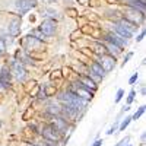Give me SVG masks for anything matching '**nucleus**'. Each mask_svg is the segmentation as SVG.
I'll return each instance as SVG.
<instances>
[{"mask_svg": "<svg viewBox=\"0 0 146 146\" xmlns=\"http://www.w3.org/2000/svg\"><path fill=\"white\" fill-rule=\"evenodd\" d=\"M21 44H22L23 50H25L27 53H29V51H41V50H42V47H44V45H42V41L34 38V36H31L29 34L22 40Z\"/></svg>", "mask_w": 146, "mask_h": 146, "instance_id": "1", "label": "nucleus"}, {"mask_svg": "<svg viewBox=\"0 0 146 146\" xmlns=\"http://www.w3.org/2000/svg\"><path fill=\"white\" fill-rule=\"evenodd\" d=\"M41 135L44 137V140H51V142H60L62 140V133H60L51 123L50 124H45L41 130Z\"/></svg>", "mask_w": 146, "mask_h": 146, "instance_id": "2", "label": "nucleus"}, {"mask_svg": "<svg viewBox=\"0 0 146 146\" xmlns=\"http://www.w3.org/2000/svg\"><path fill=\"white\" fill-rule=\"evenodd\" d=\"M10 72H12V75L16 78V80H19V82H23L27 79V69H25V66H23L22 63H19L18 60H12Z\"/></svg>", "mask_w": 146, "mask_h": 146, "instance_id": "3", "label": "nucleus"}, {"mask_svg": "<svg viewBox=\"0 0 146 146\" xmlns=\"http://www.w3.org/2000/svg\"><path fill=\"white\" fill-rule=\"evenodd\" d=\"M96 63H100L101 67L105 70V73L114 70L115 67V58L108 56V54H104V56H98V60H96Z\"/></svg>", "mask_w": 146, "mask_h": 146, "instance_id": "4", "label": "nucleus"}, {"mask_svg": "<svg viewBox=\"0 0 146 146\" xmlns=\"http://www.w3.org/2000/svg\"><path fill=\"white\" fill-rule=\"evenodd\" d=\"M105 42H111V44H114V45H117L118 48H121L123 50L124 47H127L129 45V40H124V38H121V36H118L117 34H114V32H108L107 35H105Z\"/></svg>", "mask_w": 146, "mask_h": 146, "instance_id": "5", "label": "nucleus"}, {"mask_svg": "<svg viewBox=\"0 0 146 146\" xmlns=\"http://www.w3.org/2000/svg\"><path fill=\"white\" fill-rule=\"evenodd\" d=\"M40 31L42 34H45L47 36H53L57 31V23L53 19H45L41 25H40Z\"/></svg>", "mask_w": 146, "mask_h": 146, "instance_id": "6", "label": "nucleus"}, {"mask_svg": "<svg viewBox=\"0 0 146 146\" xmlns=\"http://www.w3.org/2000/svg\"><path fill=\"white\" fill-rule=\"evenodd\" d=\"M10 79H12V72L7 66H3L0 69V88L7 89L10 86Z\"/></svg>", "mask_w": 146, "mask_h": 146, "instance_id": "7", "label": "nucleus"}, {"mask_svg": "<svg viewBox=\"0 0 146 146\" xmlns=\"http://www.w3.org/2000/svg\"><path fill=\"white\" fill-rule=\"evenodd\" d=\"M15 6H16L19 13L23 15V13H27L28 10H31L32 7L36 6V0H16Z\"/></svg>", "mask_w": 146, "mask_h": 146, "instance_id": "8", "label": "nucleus"}, {"mask_svg": "<svg viewBox=\"0 0 146 146\" xmlns=\"http://www.w3.org/2000/svg\"><path fill=\"white\" fill-rule=\"evenodd\" d=\"M51 124H53L60 133H62V136L66 135V131H67V129H69V121L64 120L63 117H60V115L53 117V123H51Z\"/></svg>", "mask_w": 146, "mask_h": 146, "instance_id": "9", "label": "nucleus"}, {"mask_svg": "<svg viewBox=\"0 0 146 146\" xmlns=\"http://www.w3.org/2000/svg\"><path fill=\"white\" fill-rule=\"evenodd\" d=\"M7 34L10 36H18L21 34V19L15 18L9 22V27H7Z\"/></svg>", "mask_w": 146, "mask_h": 146, "instance_id": "10", "label": "nucleus"}, {"mask_svg": "<svg viewBox=\"0 0 146 146\" xmlns=\"http://www.w3.org/2000/svg\"><path fill=\"white\" fill-rule=\"evenodd\" d=\"M111 28H113V32H114V34H117L118 36H121V38H124V40H129V38H131V36H133V32L127 31V29L123 28V27H120L117 22L113 23Z\"/></svg>", "mask_w": 146, "mask_h": 146, "instance_id": "11", "label": "nucleus"}, {"mask_svg": "<svg viewBox=\"0 0 146 146\" xmlns=\"http://www.w3.org/2000/svg\"><path fill=\"white\" fill-rule=\"evenodd\" d=\"M79 82L82 83V86H83V88L89 89L91 92H96V89H98V85H96L91 78H88L86 75H85V76H79Z\"/></svg>", "mask_w": 146, "mask_h": 146, "instance_id": "12", "label": "nucleus"}, {"mask_svg": "<svg viewBox=\"0 0 146 146\" xmlns=\"http://www.w3.org/2000/svg\"><path fill=\"white\" fill-rule=\"evenodd\" d=\"M105 45V48H107V54L108 56H111V57H114V58H117L120 54H121V48H118L117 45H114V44H111V42H105L104 44Z\"/></svg>", "mask_w": 146, "mask_h": 146, "instance_id": "13", "label": "nucleus"}, {"mask_svg": "<svg viewBox=\"0 0 146 146\" xmlns=\"http://www.w3.org/2000/svg\"><path fill=\"white\" fill-rule=\"evenodd\" d=\"M45 113H47L48 115H51V117L60 115V113H62V107H60L58 104H56V102H51V104H48V105H47Z\"/></svg>", "mask_w": 146, "mask_h": 146, "instance_id": "14", "label": "nucleus"}, {"mask_svg": "<svg viewBox=\"0 0 146 146\" xmlns=\"http://www.w3.org/2000/svg\"><path fill=\"white\" fill-rule=\"evenodd\" d=\"M117 23L120 27H123V28H126L127 31H130V32H135V31H137V25H135V23H131L130 21H127V19H120V21H117Z\"/></svg>", "mask_w": 146, "mask_h": 146, "instance_id": "15", "label": "nucleus"}, {"mask_svg": "<svg viewBox=\"0 0 146 146\" xmlns=\"http://www.w3.org/2000/svg\"><path fill=\"white\" fill-rule=\"evenodd\" d=\"M89 70H92V72H95L96 75H100L101 78H105V70L101 67V64L100 63H96V62H91V64H89Z\"/></svg>", "mask_w": 146, "mask_h": 146, "instance_id": "16", "label": "nucleus"}, {"mask_svg": "<svg viewBox=\"0 0 146 146\" xmlns=\"http://www.w3.org/2000/svg\"><path fill=\"white\" fill-rule=\"evenodd\" d=\"M29 35L34 36V38H36V40H40V41H44V40L47 38V35L42 34V32L40 31V28H38V29H32V31H29Z\"/></svg>", "mask_w": 146, "mask_h": 146, "instance_id": "17", "label": "nucleus"}, {"mask_svg": "<svg viewBox=\"0 0 146 146\" xmlns=\"http://www.w3.org/2000/svg\"><path fill=\"white\" fill-rule=\"evenodd\" d=\"M57 15H58V13H57V10H56V9H50V7H47V9H44V10H42V16H48V18L53 19V21L57 18Z\"/></svg>", "mask_w": 146, "mask_h": 146, "instance_id": "18", "label": "nucleus"}, {"mask_svg": "<svg viewBox=\"0 0 146 146\" xmlns=\"http://www.w3.org/2000/svg\"><path fill=\"white\" fill-rule=\"evenodd\" d=\"M131 123V115H127L126 118H123L121 120V123H120V126H118V130L117 131H123V130H126L127 127H129V124Z\"/></svg>", "mask_w": 146, "mask_h": 146, "instance_id": "19", "label": "nucleus"}, {"mask_svg": "<svg viewBox=\"0 0 146 146\" xmlns=\"http://www.w3.org/2000/svg\"><path fill=\"white\" fill-rule=\"evenodd\" d=\"M95 53L98 54V56H104V54H107V48H105V45H104L102 42H96V44H95Z\"/></svg>", "mask_w": 146, "mask_h": 146, "instance_id": "20", "label": "nucleus"}, {"mask_svg": "<svg viewBox=\"0 0 146 146\" xmlns=\"http://www.w3.org/2000/svg\"><path fill=\"white\" fill-rule=\"evenodd\" d=\"M145 110H146V107H145V105H140V107L137 108V111H136L135 114L131 115V121H133V120H135V121H137V120H139V118H140V117L143 115Z\"/></svg>", "mask_w": 146, "mask_h": 146, "instance_id": "21", "label": "nucleus"}, {"mask_svg": "<svg viewBox=\"0 0 146 146\" xmlns=\"http://www.w3.org/2000/svg\"><path fill=\"white\" fill-rule=\"evenodd\" d=\"M86 76H88V78H91V79H92L95 83H98L100 80H102V79H104V78H101L100 75H96V73H95V72H92V70L86 72Z\"/></svg>", "mask_w": 146, "mask_h": 146, "instance_id": "22", "label": "nucleus"}, {"mask_svg": "<svg viewBox=\"0 0 146 146\" xmlns=\"http://www.w3.org/2000/svg\"><path fill=\"white\" fill-rule=\"evenodd\" d=\"M42 89H44V92L47 94V96H51L53 94H56V88L50 86V85H44V86H42Z\"/></svg>", "mask_w": 146, "mask_h": 146, "instance_id": "23", "label": "nucleus"}, {"mask_svg": "<svg viewBox=\"0 0 146 146\" xmlns=\"http://www.w3.org/2000/svg\"><path fill=\"white\" fill-rule=\"evenodd\" d=\"M135 98H136V91L135 89H131L130 92H129V96H127V100H126V102H127V105H130L133 101H135Z\"/></svg>", "mask_w": 146, "mask_h": 146, "instance_id": "24", "label": "nucleus"}, {"mask_svg": "<svg viewBox=\"0 0 146 146\" xmlns=\"http://www.w3.org/2000/svg\"><path fill=\"white\" fill-rule=\"evenodd\" d=\"M118 121H120V120H115L114 126H113V127H110V130L107 131V136H111L113 133H117V130H118Z\"/></svg>", "mask_w": 146, "mask_h": 146, "instance_id": "25", "label": "nucleus"}, {"mask_svg": "<svg viewBox=\"0 0 146 146\" xmlns=\"http://www.w3.org/2000/svg\"><path fill=\"white\" fill-rule=\"evenodd\" d=\"M123 96H124V89H118V91H117V95H115V100H114V102H115V104H117V102H120Z\"/></svg>", "mask_w": 146, "mask_h": 146, "instance_id": "26", "label": "nucleus"}, {"mask_svg": "<svg viewBox=\"0 0 146 146\" xmlns=\"http://www.w3.org/2000/svg\"><path fill=\"white\" fill-rule=\"evenodd\" d=\"M129 142H130V136H126L124 139H121V140H120L115 146H124V145H127Z\"/></svg>", "mask_w": 146, "mask_h": 146, "instance_id": "27", "label": "nucleus"}, {"mask_svg": "<svg viewBox=\"0 0 146 146\" xmlns=\"http://www.w3.org/2000/svg\"><path fill=\"white\" fill-rule=\"evenodd\" d=\"M137 79H139V73H135V75L129 79V83H130V85H135V83L137 82Z\"/></svg>", "mask_w": 146, "mask_h": 146, "instance_id": "28", "label": "nucleus"}, {"mask_svg": "<svg viewBox=\"0 0 146 146\" xmlns=\"http://www.w3.org/2000/svg\"><path fill=\"white\" fill-rule=\"evenodd\" d=\"M5 51H6V44H5V41L2 38H0V56L5 54Z\"/></svg>", "mask_w": 146, "mask_h": 146, "instance_id": "29", "label": "nucleus"}, {"mask_svg": "<svg viewBox=\"0 0 146 146\" xmlns=\"http://www.w3.org/2000/svg\"><path fill=\"white\" fill-rule=\"evenodd\" d=\"M36 98H38L40 101H42V100H47L48 96H47V94L44 92V89H41V91H40V94H38V96H36Z\"/></svg>", "mask_w": 146, "mask_h": 146, "instance_id": "30", "label": "nucleus"}, {"mask_svg": "<svg viewBox=\"0 0 146 146\" xmlns=\"http://www.w3.org/2000/svg\"><path fill=\"white\" fill-rule=\"evenodd\" d=\"M143 38H145V29H142V31H140V34L136 36V41H137V42H140Z\"/></svg>", "mask_w": 146, "mask_h": 146, "instance_id": "31", "label": "nucleus"}, {"mask_svg": "<svg viewBox=\"0 0 146 146\" xmlns=\"http://www.w3.org/2000/svg\"><path fill=\"white\" fill-rule=\"evenodd\" d=\"M131 57H133V53H129V54H127V56L124 57V60H123V64H121V66H126V63L129 62V60H130Z\"/></svg>", "mask_w": 146, "mask_h": 146, "instance_id": "32", "label": "nucleus"}, {"mask_svg": "<svg viewBox=\"0 0 146 146\" xmlns=\"http://www.w3.org/2000/svg\"><path fill=\"white\" fill-rule=\"evenodd\" d=\"M102 143H104V142H102L101 139H96V140H95V142H94L91 146H102Z\"/></svg>", "mask_w": 146, "mask_h": 146, "instance_id": "33", "label": "nucleus"}, {"mask_svg": "<svg viewBox=\"0 0 146 146\" xmlns=\"http://www.w3.org/2000/svg\"><path fill=\"white\" fill-rule=\"evenodd\" d=\"M145 139H146V135H145V133H142V136H140V142H142V145H145Z\"/></svg>", "mask_w": 146, "mask_h": 146, "instance_id": "34", "label": "nucleus"}, {"mask_svg": "<svg viewBox=\"0 0 146 146\" xmlns=\"http://www.w3.org/2000/svg\"><path fill=\"white\" fill-rule=\"evenodd\" d=\"M140 94H142V95H145V94H146V91H145V86L140 89Z\"/></svg>", "mask_w": 146, "mask_h": 146, "instance_id": "35", "label": "nucleus"}, {"mask_svg": "<svg viewBox=\"0 0 146 146\" xmlns=\"http://www.w3.org/2000/svg\"><path fill=\"white\" fill-rule=\"evenodd\" d=\"M124 146H131V145H124Z\"/></svg>", "mask_w": 146, "mask_h": 146, "instance_id": "36", "label": "nucleus"}]
</instances>
